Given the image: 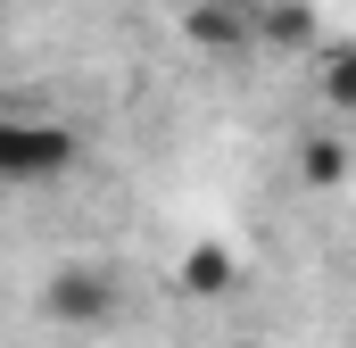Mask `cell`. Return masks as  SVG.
<instances>
[{
    "instance_id": "cell-1",
    "label": "cell",
    "mask_w": 356,
    "mask_h": 348,
    "mask_svg": "<svg viewBox=\"0 0 356 348\" xmlns=\"http://www.w3.org/2000/svg\"><path fill=\"white\" fill-rule=\"evenodd\" d=\"M83 158V133L25 108V100H0V191H50L67 182Z\"/></svg>"
},
{
    "instance_id": "cell-2",
    "label": "cell",
    "mask_w": 356,
    "mask_h": 348,
    "mask_svg": "<svg viewBox=\"0 0 356 348\" xmlns=\"http://www.w3.org/2000/svg\"><path fill=\"white\" fill-rule=\"evenodd\" d=\"M42 315H50V324H75V332H91V324H108V315H116V282H108L99 265H67V274H50Z\"/></svg>"
},
{
    "instance_id": "cell-3",
    "label": "cell",
    "mask_w": 356,
    "mask_h": 348,
    "mask_svg": "<svg viewBox=\"0 0 356 348\" xmlns=\"http://www.w3.org/2000/svg\"><path fill=\"white\" fill-rule=\"evenodd\" d=\"M249 33H257L266 50H315V42H323V25H315L307 0H266V8L249 17Z\"/></svg>"
},
{
    "instance_id": "cell-4",
    "label": "cell",
    "mask_w": 356,
    "mask_h": 348,
    "mask_svg": "<svg viewBox=\"0 0 356 348\" xmlns=\"http://www.w3.org/2000/svg\"><path fill=\"white\" fill-rule=\"evenodd\" d=\"M315 91H323V108L356 116V33H323L315 42Z\"/></svg>"
},
{
    "instance_id": "cell-5",
    "label": "cell",
    "mask_w": 356,
    "mask_h": 348,
    "mask_svg": "<svg viewBox=\"0 0 356 348\" xmlns=\"http://www.w3.org/2000/svg\"><path fill=\"white\" fill-rule=\"evenodd\" d=\"M348 166H356V150H348V141H332V133H315V141L298 150V182H315V191H340Z\"/></svg>"
},
{
    "instance_id": "cell-6",
    "label": "cell",
    "mask_w": 356,
    "mask_h": 348,
    "mask_svg": "<svg viewBox=\"0 0 356 348\" xmlns=\"http://www.w3.org/2000/svg\"><path fill=\"white\" fill-rule=\"evenodd\" d=\"M224 282H232V258H224V249H191V258H182V290L207 299V290H224Z\"/></svg>"
},
{
    "instance_id": "cell-7",
    "label": "cell",
    "mask_w": 356,
    "mask_h": 348,
    "mask_svg": "<svg viewBox=\"0 0 356 348\" xmlns=\"http://www.w3.org/2000/svg\"><path fill=\"white\" fill-rule=\"evenodd\" d=\"M216 8H232V17H257V8H266V0H216Z\"/></svg>"
}]
</instances>
